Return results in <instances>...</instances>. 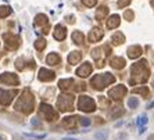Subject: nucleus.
Wrapping results in <instances>:
<instances>
[{"mask_svg":"<svg viewBox=\"0 0 154 140\" xmlns=\"http://www.w3.org/2000/svg\"><path fill=\"white\" fill-rule=\"evenodd\" d=\"M146 122H147V118L144 117V115H142V117H140V119H139V123H146Z\"/></svg>","mask_w":154,"mask_h":140,"instance_id":"nucleus-36","label":"nucleus"},{"mask_svg":"<svg viewBox=\"0 0 154 140\" xmlns=\"http://www.w3.org/2000/svg\"><path fill=\"white\" fill-rule=\"evenodd\" d=\"M17 94V90H4L0 89V104L2 105H8L13 101V99Z\"/></svg>","mask_w":154,"mask_h":140,"instance_id":"nucleus-6","label":"nucleus"},{"mask_svg":"<svg viewBox=\"0 0 154 140\" xmlns=\"http://www.w3.org/2000/svg\"><path fill=\"white\" fill-rule=\"evenodd\" d=\"M76 74H78L81 78H85V76L90 75V74H92V65L90 64H83L82 67H79L78 68Z\"/></svg>","mask_w":154,"mask_h":140,"instance_id":"nucleus-13","label":"nucleus"},{"mask_svg":"<svg viewBox=\"0 0 154 140\" xmlns=\"http://www.w3.org/2000/svg\"><path fill=\"white\" fill-rule=\"evenodd\" d=\"M153 107H154V101H151V103L149 104V107H147V108H153Z\"/></svg>","mask_w":154,"mask_h":140,"instance_id":"nucleus-38","label":"nucleus"},{"mask_svg":"<svg viewBox=\"0 0 154 140\" xmlns=\"http://www.w3.org/2000/svg\"><path fill=\"white\" fill-rule=\"evenodd\" d=\"M64 140H75V139H69V137H68V139H64Z\"/></svg>","mask_w":154,"mask_h":140,"instance_id":"nucleus-41","label":"nucleus"},{"mask_svg":"<svg viewBox=\"0 0 154 140\" xmlns=\"http://www.w3.org/2000/svg\"><path fill=\"white\" fill-rule=\"evenodd\" d=\"M125 93H126L125 86L119 85V86L112 87V89L108 92V96H111L112 99H115V100H119V99H122V97L125 96Z\"/></svg>","mask_w":154,"mask_h":140,"instance_id":"nucleus-8","label":"nucleus"},{"mask_svg":"<svg viewBox=\"0 0 154 140\" xmlns=\"http://www.w3.org/2000/svg\"><path fill=\"white\" fill-rule=\"evenodd\" d=\"M0 140H6V137H3V136H0Z\"/></svg>","mask_w":154,"mask_h":140,"instance_id":"nucleus-40","label":"nucleus"},{"mask_svg":"<svg viewBox=\"0 0 154 140\" xmlns=\"http://www.w3.org/2000/svg\"><path fill=\"white\" fill-rule=\"evenodd\" d=\"M119 21H121V18H119L118 15H112V17L108 20L107 26L108 28H117V26L119 25Z\"/></svg>","mask_w":154,"mask_h":140,"instance_id":"nucleus-19","label":"nucleus"},{"mask_svg":"<svg viewBox=\"0 0 154 140\" xmlns=\"http://www.w3.org/2000/svg\"><path fill=\"white\" fill-rule=\"evenodd\" d=\"M74 85V79H61L60 82H58V87L61 90H67Z\"/></svg>","mask_w":154,"mask_h":140,"instance_id":"nucleus-16","label":"nucleus"},{"mask_svg":"<svg viewBox=\"0 0 154 140\" xmlns=\"http://www.w3.org/2000/svg\"><path fill=\"white\" fill-rule=\"evenodd\" d=\"M39 79L40 81H43V82H49V81H53L54 79V72L53 71H49V69H46V68H42L39 71Z\"/></svg>","mask_w":154,"mask_h":140,"instance_id":"nucleus-10","label":"nucleus"},{"mask_svg":"<svg viewBox=\"0 0 154 140\" xmlns=\"http://www.w3.org/2000/svg\"><path fill=\"white\" fill-rule=\"evenodd\" d=\"M57 105L60 111H72L74 105V96L72 94H61L57 100Z\"/></svg>","mask_w":154,"mask_h":140,"instance_id":"nucleus-3","label":"nucleus"},{"mask_svg":"<svg viewBox=\"0 0 154 140\" xmlns=\"http://www.w3.org/2000/svg\"><path fill=\"white\" fill-rule=\"evenodd\" d=\"M76 118H78V117H67V118H64L63 123H64V126H67V128H74L76 123Z\"/></svg>","mask_w":154,"mask_h":140,"instance_id":"nucleus-21","label":"nucleus"},{"mask_svg":"<svg viewBox=\"0 0 154 140\" xmlns=\"http://www.w3.org/2000/svg\"><path fill=\"white\" fill-rule=\"evenodd\" d=\"M124 17H125L126 20H132V18H133V13H132L131 10H128V11L125 13V15H124Z\"/></svg>","mask_w":154,"mask_h":140,"instance_id":"nucleus-34","label":"nucleus"},{"mask_svg":"<svg viewBox=\"0 0 154 140\" xmlns=\"http://www.w3.org/2000/svg\"><path fill=\"white\" fill-rule=\"evenodd\" d=\"M81 58H82V54L79 51H72L68 56V62L69 64H76V62L81 61Z\"/></svg>","mask_w":154,"mask_h":140,"instance_id":"nucleus-15","label":"nucleus"},{"mask_svg":"<svg viewBox=\"0 0 154 140\" xmlns=\"http://www.w3.org/2000/svg\"><path fill=\"white\" fill-rule=\"evenodd\" d=\"M53 36H54V38H56L57 40H64V39H65V36H67V29H65L64 26L57 25L56 28H54Z\"/></svg>","mask_w":154,"mask_h":140,"instance_id":"nucleus-11","label":"nucleus"},{"mask_svg":"<svg viewBox=\"0 0 154 140\" xmlns=\"http://www.w3.org/2000/svg\"><path fill=\"white\" fill-rule=\"evenodd\" d=\"M3 39L6 40V44H7L10 49H15L18 46V38L11 33H4L3 35Z\"/></svg>","mask_w":154,"mask_h":140,"instance_id":"nucleus-9","label":"nucleus"},{"mask_svg":"<svg viewBox=\"0 0 154 140\" xmlns=\"http://www.w3.org/2000/svg\"><path fill=\"white\" fill-rule=\"evenodd\" d=\"M40 114L45 117V119H47V121H56L57 119V112L54 111V108L51 107V105L49 104H45V103H42L40 104V108H39Z\"/></svg>","mask_w":154,"mask_h":140,"instance_id":"nucleus-5","label":"nucleus"},{"mask_svg":"<svg viewBox=\"0 0 154 140\" xmlns=\"http://www.w3.org/2000/svg\"><path fill=\"white\" fill-rule=\"evenodd\" d=\"M110 64H111V67H114V68H122L124 65H125V60L121 57H114L110 61Z\"/></svg>","mask_w":154,"mask_h":140,"instance_id":"nucleus-18","label":"nucleus"},{"mask_svg":"<svg viewBox=\"0 0 154 140\" xmlns=\"http://www.w3.org/2000/svg\"><path fill=\"white\" fill-rule=\"evenodd\" d=\"M118 4H119V7H124V6H128V4H129V0H119V2H118Z\"/></svg>","mask_w":154,"mask_h":140,"instance_id":"nucleus-35","label":"nucleus"},{"mask_svg":"<svg viewBox=\"0 0 154 140\" xmlns=\"http://www.w3.org/2000/svg\"><path fill=\"white\" fill-rule=\"evenodd\" d=\"M133 92H135V93H140V94H143L144 97L149 96V89H147V87H139V89H135Z\"/></svg>","mask_w":154,"mask_h":140,"instance_id":"nucleus-29","label":"nucleus"},{"mask_svg":"<svg viewBox=\"0 0 154 140\" xmlns=\"http://www.w3.org/2000/svg\"><path fill=\"white\" fill-rule=\"evenodd\" d=\"M46 61H47V64L56 65V64H58V62H60V56H58L57 53H50L49 56H47Z\"/></svg>","mask_w":154,"mask_h":140,"instance_id":"nucleus-17","label":"nucleus"},{"mask_svg":"<svg viewBox=\"0 0 154 140\" xmlns=\"http://www.w3.org/2000/svg\"><path fill=\"white\" fill-rule=\"evenodd\" d=\"M82 3L88 7H93L94 4H96V0H82Z\"/></svg>","mask_w":154,"mask_h":140,"instance_id":"nucleus-31","label":"nucleus"},{"mask_svg":"<svg viewBox=\"0 0 154 140\" xmlns=\"http://www.w3.org/2000/svg\"><path fill=\"white\" fill-rule=\"evenodd\" d=\"M126 133H121V135H118V139H126Z\"/></svg>","mask_w":154,"mask_h":140,"instance_id":"nucleus-37","label":"nucleus"},{"mask_svg":"<svg viewBox=\"0 0 154 140\" xmlns=\"http://www.w3.org/2000/svg\"><path fill=\"white\" fill-rule=\"evenodd\" d=\"M35 47L38 49V50H43V49L46 47V40L42 39V38H40V39H38L35 42Z\"/></svg>","mask_w":154,"mask_h":140,"instance_id":"nucleus-26","label":"nucleus"},{"mask_svg":"<svg viewBox=\"0 0 154 140\" xmlns=\"http://www.w3.org/2000/svg\"><path fill=\"white\" fill-rule=\"evenodd\" d=\"M128 105L131 108H137V105H139V100H137L136 97H131L128 100Z\"/></svg>","mask_w":154,"mask_h":140,"instance_id":"nucleus-27","label":"nucleus"},{"mask_svg":"<svg viewBox=\"0 0 154 140\" xmlns=\"http://www.w3.org/2000/svg\"><path fill=\"white\" fill-rule=\"evenodd\" d=\"M47 22H49V20H47V17L45 14H38L35 18V24L36 25H47Z\"/></svg>","mask_w":154,"mask_h":140,"instance_id":"nucleus-20","label":"nucleus"},{"mask_svg":"<svg viewBox=\"0 0 154 140\" xmlns=\"http://www.w3.org/2000/svg\"><path fill=\"white\" fill-rule=\"evenodd\" d=\"M122 114H124V110H122L121 107H118V108H115V110H112L111 117L112 118H118L119 115H122Z\"/></svg>","mask_w":154,"mask_h":140,"instance_id":"nucleus-28","label":"nucleus"},{"mask_svg":"<svg viewBox=\"0 0 154 140\" xmlns=\"http://www.w3.org/2000/svg\"><path fill=\"white\" fill-rule=\"evenodd\" d=\"M72 39H74V42H75L76 44L83 43V33L79 32V31H75V32L72 33Z\"/></svg>","mask_w":154,"mask_h":140,"instance_id":"nucleus-22","label":"nucleus"},{"mask_svg":"<svg viewBox=\"0 0 154 140\" xmlns=\"http://www.w3.org/2000/svg\"><path fill=\"white\" fill-rule=\"evenodd\" d=\"M15 67H17L18 69H22V68H24V61H22V58H18L17 62H15Z\"/></svg>","mask_w":154,"mask_h":140,"instance_id":"nucleus-32","label":"nucleus"},{"mask_svg":"<svg viewBox=\"0 0 154 140\" xmlns=\"http://www.w3.org/2000/svg\"><path fill=\"white\" fill-rule=\"evenodd\" d=\"M78 108L81 111H85V112H92L96 110V104L94 101L88 96H81L78 100Z\"/></svg>","mask_w":154,"mask_h":140,"instance_id":"nucleus-4","label":"nucleus"},{"mask_svg":"<svg viewBox=\"0 0 154 140\" xmlns=\"http://www.w3.org/2000/svg\"><path fill=\"white\" fill-rule=\"evenodd\" d=\"M15 110L22 111L24 114H29L33 110V97L31 96L28 90H24L21 94V97L18 99L17 104H15Z\"/></svg>","mask_w":154,"mask_h":140,"instance_id":"nucleus-1","label":"nucleus"},{"mask_svg":"<svg viewBox=\"0 0 154 140\" xmlns=\"http://www.w3.org/2000/svg\"><path fill=\"white\" fill-rule=\"evenodd\" d=\"M103 31H101L100 28H93L92 29V32L89 33V42H97V40H100L101 38H103Z\"/></svg>","mask_w":154,"mask_h":140,"instance_id":"nucleus-12","label":"nucleus"},{"mask_svg":"<svg viewBox=\"0 0 154 140\" xmlns=\"http://www.w3.org/2000/svg\"><path fill=\"white\" fill-rule=\"evenodd\" d=\"M112 40H114L115 44H119V43H124V40H125V38H124V35L119 32H117L114 36H112Z\"/></svg>","mask_w":154,"mask_h":140,"instance_id":"nucleus-25","label":"nucleus"},{"mask_svg":"<svg viewBox=\"0 0 154 140\" xmlns=\"http://www.w3.org/2000/svg\"><path fill=\"white\" fill-rule=\"evenodd\" d=\"M0 82L4 83V85H18V78L14 74H10V72H4L0 75Z\"/></svg>","mask_w":154,"mask_h":140,"instance_id":"nucleus-7","label":"nucleus"},{"mask_svg":"<svg viewBox=\"0 0 154 140\" xmlns=\"http://www.w3.org/2000/svg\"><path fill=\"white\" fill-rule=\"evenodd\" d=\"M96 139H99V140H107V132H99V133H96Z\"/></svg>","mask_w":154,"mask_h":140,"instance_id":"nucleus-30","label":"nucleus"},{"mask_svg":"<svg viewBox=\"0 0 154 140\" xmlns=\"http://www.w3.org/2000/svg\"><path fill=\"white\" fill-rule=\"evenodd\" d=\"M79 122L82 123L83 126H88V125H90V119L89 118H81L79 119Z\"/></svg>","mask_w":154,"mask_h":140,"instance_id":"nucleus-33","label":"nucleus"},{"mask_svg":"<svg viewBox=\"0 0 154 140\" xmlns=\"http://www.w3.org/2000/svg\"><path fill=\"white\" fill-rule=\"evenodd\" d=\"M108 13V8L106 7V6H101V7H99V10H97V13H96V17H97V20H103L104 18V15Z\"/></svg>","mask_w":154,"mask_h":140,"instance_id":"nucleus-23","label":"nucleus"},{"mask_svg":"<svg viewBox=\"0 0 154 140\" xmlns=\"http://www.w3.org/2000/svg\"><path fill=\"white\" fill-rule=\"evenodd\" d=\"M147 140H154V135H151V136H149V139Z\"/></svg>","mask_w":154,"mask_h":140,"instance_id":"nucleus-39","label":"nucleus"},{"mask_svg":"<svg viewBox=\"0 0 154 140\" xmlns=\"http://www.w3.org/2000/svg\"><path fill=\"white\" fill-rule=\"evenodd\" d=\"M11 14V8L8 6H2L0 7V18H4Z\"/></svg>","mask_w":154,"mask_h":140,"instance_id":"nucleus-24","label":"nucleus"},{"mask_svg":"<svg viewBox=\"0 0 154 140\" xmlns=\"http://www.w3.org/2000/svg\"><path fill=\"white\" fill-rule=\"evenodd\" d=\"M115 78L112 75H110V74H100V75H96L93 79H92V85H93L94 89H104V87L107 86V85H110V83H114Z\"/></svg>","mask_w":154,"mask_h":140,"instance_id":"nucleus-2","label":"nucleus"},{"mask_svg":"<svg viewBox=\"0 0 154 140\" xmlns=\"http://www.w3.org/2000/svg\"><path fill=\"white\" fill-rule=\"evenodd\" d=\"M142 54V47L140 46H132L128 49V56L131 58H137Z\"/></svg>","mask_w":154,"mask_h":140,"instance_id":"nucleus-14","label":"nucleus"}]
</instances>
